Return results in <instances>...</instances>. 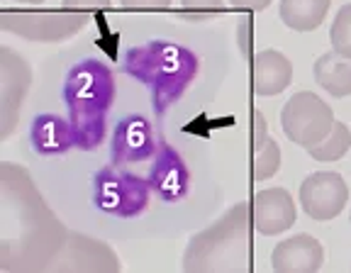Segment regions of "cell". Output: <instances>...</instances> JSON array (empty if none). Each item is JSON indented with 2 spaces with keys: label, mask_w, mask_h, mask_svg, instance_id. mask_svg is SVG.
Segmentation results:
<instances>
[{
  "label": "cell",
  "mask_w": 351,
  "mask_h": 273,
  "mask_svg": "<svg viewBox=\"0 0 351 273\" xmlns=\"http://www.w3.org/2000/svg\"><path fill=\"white\" fill-rule=\"evenodd\" d=\"M73 136L81 149H93L103 142L105 115L115 98V78L105 64L86 59L69 71L64 83Z\"/></svg>",
  "instance_id": "6da1fadb"
},
{
  "label": "cell",
  "mask_w": 351,
  "mask_h": 273,
  "mask_svg": "<svg viewBox=\"0 0 351 273\" xmlns=\"http://www.w3.org/2000/svg\"><path fill=\"white\" fill-rule=\"evenodd\" d=\"M127 69L152 91L159 110L181 98L197 73V59L191 49L171 42H149L127 54Z\"/></svg>",
  "instance_id": "7a4b0ae2"
},
{
  "label": "cell",
  "mask_w": 351,
  "mask_h": 273,
  "mask_svg": "<svg viewBox=\"0 0 351 273\" xmlns=\"http://www.w3.org/2000/svg\"><path fill=\"white\" fill-rule=\"evenodd\" d=\"M335 112L319 95L310 91H300L283 105L280 125L285 136L298 147H315L332 132L335 127Z\"/></svg>",
  "instance_id": "3957f363"
},
{
  "label": "cell",
  "mask_w": 351,
  "mask_h": 273,
  "mask_svg": "<svg viewBox=\"0 0 351 273\" xmlns=\"http://www.w3.org/2000/svg\"><path fill=\"white\" fill-rule=\"evenodd\" d=\"M95 205L115 217H137L147 208L152 183L137 174L105 169L95 176Z\"/></svg>",
  "instance_id": "277c9868"
},
{
  "label": "cell",
  "mask_w": 351,
  "mask_h": 273,
  "mask_svg": "<svg viewBox=\"0 0 351 273\" xmlns=\"http://www.w3.org/2000/svg\"><path fill=\"white\" fill-rule=\"evenodd\" d=\"M88 25L83 12H5L0 27L32 42H61Z\"/></svg>",
  "instance_id": "5b68a950"
},
{
  "label": "cell",
  "mask_w": 351,
  "mask_h": 273,
  "mask_svg": "<svg viewBox=\"0 0 351 273\" xmlns=\"http://www.w3.org/2000/svg\"><path fill=\"white\" fill-rule=\"evenodd\" d=\"M349 200V186L337 171H317L307 176L300 186V202L307 217L327 222L344 210Z\"/></svg>",
  "instance_id": "8992f818"
},
{
  "label": "cell",
  "mask_w": 351,
  "mask_h": 273,
  "mask_svg": "<svg viewBox=\"0 0 351 273\" xmlns=\"http://www.w3.org/2000/svg\"><path fill=\"white\" fill-rule=\"evenodd\" d=\"M159 149L154 139V130L147 117L127 115L125 120L117 122L115 136H112V161L115 164H134L144 158L154 156Z\"/></svg>",
  "instance_id": "52a82bcc"
},
{
  "label": "cell",
  "mask_w": 351,
  "mask_h": 273,
  "mask_svg": "<svg viewBox=\"0 0 351 273\" xmlns=\"http://www.w3.org/2000/svg\"><path fill=\"white\" fill-rule=\"evenodd\" d=\"M298 210L293 195L285 188H266L254 198V224L263 237L288 232L295 224Z\"/></svg>",
  "instance_id": "ba28073f"
},
{
  "label": "cell",
  "mask_w": 351,
  "mask_h": 273,
  "mask_svg": "<svg viewBox=\"0 0 351 273\" xmlns=\"http://www.w3.org/2000/svg\"><path fill=\"white\" fill-rule=\"evenodd\" d=\"M324 263V249L315 237L298 235L276 244L271 266L278 273H315Z\"/></svg>",
  "instance_id": "9c48e42d"
},
{
  "label": "cell",
  "mask_w": 351,
  "mask_h": 273,
  "mask_svg": "<svg viewBox=\"0 0 351 273\" xmlns=\"http://www.w3.org/2000/svg\"><path fill=\"white\" fill-rule=\"evenodd\" d=\"M149 183H152V188L164 200H181L186 195L188 169L183 164V158L178 156V152L171 149L169 144H159V149L154 154V166H152Z\"/></svg>",
  "instance_id": "30bf717a"
},
{
  "label": "cell",
  "mask_w": 351,
  "mask_h": 273,
  "mask_svg": "<svg viewBox=\"0 0 351 273\" xmlns=\"http://www.w3.org/2000/svg\"><path fill=\"white\" fill-rule=\"evenodd\" d=\"M293 81L291 59L278 49H263L254 56V93L261 98L280 95Z\"/></svg>",
  "instance_id": "8fae6325"
},
{
  "label": "cell",
  "mask_w": 351,
  "mask_h": 273,
  "mask_svg": "<svg viewBox=\"0 0 351 273\" xmlns=\"http://www.w3.org/2000/svg\"><path fill=\"white\" fill-rule=\"evenodd\" d=\"M32 147L37 152L47 154H64L76 144V136H73V130H71V122H66L64 117L59 115H39L34 117L32 122Z\"/></svg>",
  "instance_id": "7c38bea8"
},
{
  "label": "cell",
  "mask_w": 351,
  "mask_h": 273,
  "mask_svg": "<svg viewBox=\"0 0 351 273\" xmlns=\"http://www.w3.org/2000/svg\"><path fill=\"white\" fill-rule=\"evenodd\" d=\"M315 81L332 98H346V95H351V59L337 54L335 49L322 54L315 61Z\"/></svg>",
  "instance_id": "4fadbf2b"
},
{
  "label": "cell",
  "mask_w": 351,
  "mask_h": 273,
  "mask_svg": "<svg viewBox=\"0 0 351 273\" xmlns=\"http://www.w3.org/2000/svg\"><path fill=\"white\" fill-rule=\"evenodd\" d=\"M332 0H280V20L295 32H313L324 22Z\"/></svg>",
  "instance_id": "5bb4252c"
},
{
  "label": "cell",
  "mask_w": 351,
  "mask_h": 273,
  "mask_svg": "<svg viewBox=\"0 0 351 273\" xmlns=\"http://www.w3.org/2000/svg\"><path fill=\"white\" fill-rule=\"evenodd\" d=\"M349 149H351V130L344 122H335L332 132H329L319 144L307 149V154H310L315 161H322L324 164V161H339Z\"/></svg>",
  "instance_id": "9a60e30c"
},
{
  "label": "cell",
  "mask_w": 351,
  "mask_h": 273,
  "mask_svg": "<svg viewBox=\"0 0 351 273\" xmlns=\"http://www.w3.org/2000/svg\"><path fill=\"white\" fill-rule=\"evenodd\" d=\"M329 39H332V49L337 54L351 59V3L339 8L335 22H332V29H329Z\"/></svg>",
  "instance_id": "2e32d148"
},
{
  "label": "cell",
  "mask_w": 351,
  "mask_h": 273,
  "mask_svg": "<svg viewBox=\"0 0 351 273\" xmlns=\"http://www.w3.org/2000/svg\"><path fill=\"white\" fill-rule=\"evenodd\" d=\"M280 169V147L278 142L269 139L261 149H256V158H254V180H266L276 176Z\"/></svg>",
  "instance_id": "e0dca14e"
},
{
  "label": "cell",
  "mask_w": 351,
  "mask_h": 273,
  "mask_svg": "<svg viewBox=\"0 0 351 273\" xmlns=\"http://www.w3.org/2000/svg\"><path fill=\"white\" fill-rule=\"evenodd\" d=\"M181 5L191 20H208L222 10V0H181Z\"/></svg>",
  "instance_id": "ac0fdd59"
},
{
  "label": "cell",
  "mask_w": 351,
  "mask_h": 273,
  "mask_svg": "<svg viewBox=\"0 0 351 273\" xmlns=\"http://www.w3.org/2000/svg\"><path fill=\"white\" fill-rule=\"evenodd\" d=\"M66 10H110L112 0H64Z\"/></svg>",
  "instance_id": "d6986e66"
},
{
  "label": "cell",
  "mask_w": 351,
  "mask_h": 273,
  "mask_svg": "<svg viewBox=\"0 0 351 273\" xmlns=\"http://www.w3.org/2000/svg\"><path fill=\"white\" fill-rule=\"evenodd\" d=\"M120 5L130 10H164L171 5V0H120Z\"/></svg>",
  "instance_id": "ffe728a7"
},
{
  "label": "cell",
  "mask_w": 351,
  "mask_h": 273,
  "mask_svg": "<svg viewBox=\"0 0 351 273\" xmlns=\"http://www.w3.org/2000/svg\"><path fill=\"white\" fill-rule=\"evenodd\" d=\"M254 120H256V136H254V152H256L269 142V134H266V122H263V115L258 110H254Z\"/></svg>",
  "instance_id": "44dd1931"
},
{
  "label": "cell",
  "mask_w": 351,
  "mask_h": 273,
  "mask_svg": "<svg viewBox=\"0 0 351 273\" xmlns=\"http://www.w3.org/2000/svg\"><path fill=\"white\" fill-rule=\"evenodd\" d=\"M230 5L237 10H263L271 5V0H230Z\"/></svg>",
  "instance_id": "7402d4cb"
},
{
  "label": "cell",
  "mask_w": 351,
  "mask_h": 273,
  "mask_svg": "<svg viewBox=\"0 0 351 273\" xmlns=\"http://www.w3.org/2000/svg\"><path fill=\"white\" fill-rule=\"evenodd\" d=\"M15 3H44V0H15Z\"/></svg>",
  "instance_id": "603a6c76"
},
{
  "label": "cell",
  "mask_w": 351,
  "mask_h": 273,
  "mask_svg": "<svg viewBox=\"0 0 351 273\" xmlns=\"http://www.w3.org/2000/svg\"><path fill=\"white\" fill-rule=\"evenodd\" d=\"M349 219H351V217H349Z\"/></svg>",
  "instance_id": "cb8c5ba5"
}]
</instances>
